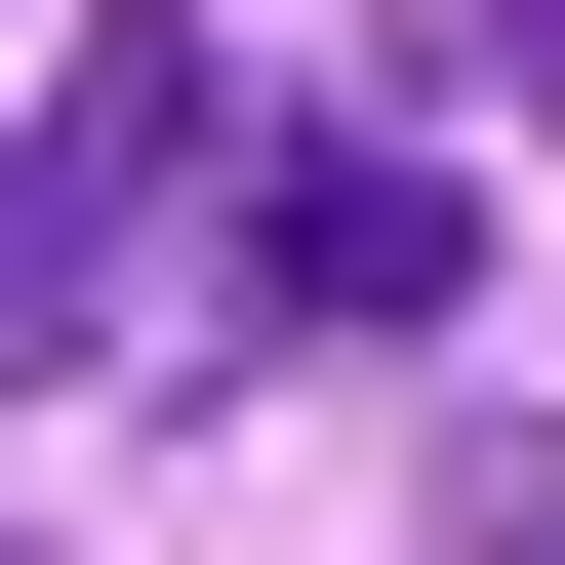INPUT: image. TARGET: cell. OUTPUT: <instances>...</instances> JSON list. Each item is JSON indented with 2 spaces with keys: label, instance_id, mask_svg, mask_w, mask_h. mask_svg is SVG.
Instances as JSON below:
<instances>
[{
  "label": "cell",
  "instance_id": "obj_1",
  "mask_svg": "<svg viewBox=\"0 0 565 565\" xmlns=\"http://www.w3.org/2000/svg\"><path fill=\"white\" fill-rule=\"evenodd\" d=\"M202 202V0H82V82H41V162H0V364H82V282Z\"/></svg>",
  "mask_w": 565,
  "mask_h": 565
},
{
  "label": "cell",
  "instance_id": "obj_2",
  "mask_svg": "<svg viewBox=\"0 0 565 565\" xmlns=\"http://www.w3.org/2000/svg\"><path fill=\"white\" fill-rule=\"evenodd\" d=\"M484 282V202L404 162V121H323V162H243V323H445Z\"/></svg>",
  "mask_w": 565,
  "mask_h": 565
}]
</instances>
